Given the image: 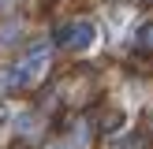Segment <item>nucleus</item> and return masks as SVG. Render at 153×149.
<instances>
[{"label": "nucleus", "instance_id": "f257e3e1", "mask_svg": "<svg viewBox=\"0 0 153 149\" xmlns=\"http://www.w3.org/2000/svg\"><path fill=\"white\" fill-rule=\"evenodd\" d=\"M94 37H97L94 22H90V19H75V22H67V26H60L52 41H56L60 49H71V52H86L90 45H94Z\"/></svg>", "mask_w": 153, "mask_h": 149}, {"label": "nucleus", "instance_id": "f03ea898", "mask_svg": "<svg viewBox=\"0 0 153 149\" xmlns=\"http://www.w3.org/2000/svg\"><path fill=\"white\" fill-rule=\"evenodd\" d=\"M45 67H49V45H34V49L15 63V71H19V82H22V86H37L41 74H45Z\"/></svg>", "mask_w": 153, "mask_h": 149}, {"label": "nucleus", "instance_id": "7ed1b4c3", "mask_svg": "<svg viewBox=\"0 0 153 149\" xmlns=\"http://www.w3.org/2000/svg\"><path fill=\"white\" fill-rule=\"evenodd\" d=\"M134 45H138V52H153V22H142V26H138Z\"/></svg>", "mask_w": 153, "mask_h": 149}, {"label": "nucleus", "instance_id": "20e7f679", "mask_svg": "<svg viewBox=\"0 0 153 149\" xmlns=\"http://www.w3.org/2000/svg\"><path fill=\"white\" fill-rule=\"evenodd\" d=\"M22 82H19V71L15 67H4L0 71V93H11V89H19Z\"/></svg>", "mask_w": 153, "mask_h": 149}, {"label": "nucleus", "instance_id": "39448f33", "mask_svg": "<svg viewBox=\"0 0 153 149\" xmlns=\"http://www.w3.org/2000/svg\"><path fill=\"white\" fill-rule=\"evenodd\" d=\"M11 4H15V0H0V7H11Z\"/></svg>", "mask_w": 153, "mask_h": 149}, {"label": "nucleus", "instance_id": "423d86ee", "mask_svg": "<svg viewBox=\"0 0 153 149\" xmlns=\"http://www.w3.org/2000/svg\"><path fill=\"white\" fill-rule=\"evenodd\" d=\"M52 149H60V145H52Z\"/></svg>", "mask_w": 153, "mask_h": 149}]
</instances>
